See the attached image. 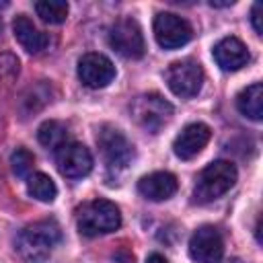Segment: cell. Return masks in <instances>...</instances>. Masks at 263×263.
<instances>
[{"label":"cell","instance_id":"cell-18","mask_svg":"<svg viewBox=\"0 0 263 263\" xmlns=\"http://www.w3.org/2000/svg\"><path fill=\"white\" fill-rule=\"evenodd\" d=\"M27 191L31 197H35L37 201H53L55 195H58V187L53 183V179L45 173H33L27 181Z\"/></svg>","mask_w":263,"mask_h":263},{"label":"cell","instance_id":"cell-4","mask_svg":"<svg viewBox=\"0 0 263 263\" xmlns=\"http://www.w3.org/2000/svg\"><path fill=\"white\" fill-rule=\"evenodd\" d=\"M173 113H175L173 105L164 97H160L158 92L140 95L132 103L134 119L138 121V125H142L150 134H158L173 119Z\"/></svg>","mask_w":263,"mask_h":263},{"label":"cell","instance_id":"cell-14","mask_svg":"<svg viewBox=\"0 0 263 263\" xmlns=\"http://www.w3.org/2000/svg\"><path fill=\"white\" fill-rule=\"evenodd\" d=\"M214 60L222 70L234 72L242 68L249 62V49L247 45L236 37H224L214 47Z\"/></svg>","mask_w":263,"mask_h":263},{"label":"cell","instance_id":"cell-24","mask_svg":"<svg viewBox=\"0 0 263 263\" xmlns=\"http://www.w3.org/2000/svg\"><path fill=\"white\" fill-rule=\"evenodd\" d=\"M113 259H117L119 263H134V253L127 251V249H121V251H117L113 255Z\"/></svg>","mask_w":263,"mask_h":263},{"label":"cell","instance_id":"cell-2","mask_svg":"<svg viewBox=\"0 0 263 263\" xmlns=\"http://www.w3.org/2000/svg\"><path fill=\"white\" fill-rule=\"evenodd\" d=\"M76 224L84 236L109 234L121 226V214L113 201L92 199L76 210Z\"/></svg>","mask_w":263,"mask_h":263},{"label":"cell","instance_id":"cell-7","mask_svg":"<svg viewBox=\"0 0 263 263\" xmlns=\"http://www.w3.org/2000/svg\"><path fill=\"white\" fill-rule=\"evenodd\" d=\"M109 43H111V47L119 55L129 58V60H138L146 51L142 29H140V25L134 18H121V21H117L109 29Z\"/></svg>","mask_w":263,"mask_h":263},{"label":"cell","instance_id":"cell-5","mask_svg":"<svg viewBox=\"0 0 263 263\" xmlns=\"http://www.w3.org/2000/svg\"><path fill=\"white\" fill-rule=\"evenodd\" d=\"M97 144H99V150H101L103 160L109 171H115V173L123 171V168H127V164L134 158L132 142L123 136V132H119L113 125H103L99 129Z\"/></svg>","mask_w":263,"mask_h":263},{"label":"cell","instance_id":"cell-6","mask_svg":"<svg viewBox=\"0 0 263 263\" xmlns=\"http://www.w3.org/2000/svg\"><path fill=\"white\" fill-rule=\"evenodd\" d=\"M166 84L181 99L195 97L203 84V70H201L199 62H195L191 58L173 62L166 70Z\"/></svg>","mask_w":263,"mask_h":263},{"label":"cell","instance_id":"cell-20","mask_svg":"<svg viewBox=\"0 0 263 263\" xmlns=\"http://www.w3.org/2000/svg\"><path fill=\"white\" fill-rule=\"evenodd\" d=\"M35 10L43 23L60 25L68 18V4L64 0H41L35 4Z\"/></svg>","mask_w":263,"mask_h":263},{"label":"cell","instance_id":"cell-11","mask_svg":"<svg viewBox=\"0 0 263 263\" xmlns=\"http://www.w3.org/2000/svg\"><path fill=\"white\" fill-rule=\"evenodd\" d=\"M78 78L88 88H103L115 78V66L103 53H84L78 60Z\"/></svg>","mask_w":263,"mask_h":263},{"label":"cell","instance_id":"cell-23","mask_svg":"<svg viewBox=\"0 0 263 263\" xmlns=\"http://www.w3.org/2000/svg\"><path fill=\"white\" fill-rule=\"evenodd\" d=\"M18 72V60L12 58L10 64H4V55H0V76H14Z\"/></svg>","mask_w":263,"mask_h":263},{"label":"cell","instance_id":"cell-25","mask_svg":"<svg viewBox=\"0 0 263 263\" xmlns=\"http://www.w3.org/2000/svg\"><path fill=\"white\" fill-rule=\"evenodd\" d=\"M146 263H168L160 253H152L148 259H146Z\"/></svg>","mask_w":263,"mask_h":263},{"label":"cell","instance_id":"cell-21","mask_svg":"<svg viewBox=\"0 0 263 263\" xmlns=\"http://www.w3.org/2000/svg\"><path fill=\"white\" fill-rule=\"evenodd\" d=\"M10 166H12V173L16 177H21V179L31 177L33 166H35V156L27 148H16L10 156Z\"/></svg>","mask_w":263,"mask_h":263},{"label":"cell","instance_id":"cell-10","mask_svg":"<svg viewBox=\"0 0 263 263\" xmlns=\"http://www.w3.org/2000/svg\"><path fill=\"white\" fill-rule=\"evenodd\" d=\"M58 168L68 179H82L92 168V154L84 144L68 142L55 154Z\"/></svg>","mask_w":263,"mask_h":263},{"label":"cell","instance_id":"cell-15","mask_svg":"<svg viewBox=\"0 0 263 263\" xmlns=\"http://www.w3.org/2000/svg\"><path fill=\"white\" fill-rule=\"evenodd\" d=\"M12 31H14L16 41H18V43L23 45V49H27L29 53H39V51H43V49L47 47V43H49L47 35H45L43 31H39V29L33 25V21H31L29 16H25V14H18V16L14 18Z\"/></svg>","mask_w":263,"mask_h":263},{"label":"cell","instance_id":"cell-9","mask_svg":"<svg viewBox=\"0 0 263 263\" xmlns=\"http://www.w3.org/2000/svg\"><path fill=\"white\" fill-rule=\"evenodd\" d=\"M189 255L195 263H220L224 255V238L216 226H199L189 240Z\"/></svg>","mask_w":263,"mask_h":263},{"label":"cell","instance_id":"cell-16","mask_svg":"<svg viewBox=\"0 0 263 263\" xmlns=\"http://www.w3.org/2000/svg\"><path fill=\"white\" fill-rule=\"evenodd\" d=\"M236 107L245 117L259 121L263 117V84L255 82V84L242 88L236 97Z\"/></svg>","mask_w":263,"mask_h":263},{"label":"cell","instance_id":"cell-17","mask_svg":"<svg viewBox=\"0 0 263 263\" xmlns=\"http://www.w3.org/2000/svg\"><path fill=\"white\" fill-rule=\"evenodd\" d=\"M37 140L45 146V148H51V150H60L64 144H68V129L62 121H55V119H49V121H43L37 129Z\"/></svg>","mask_w":263,"mask_h":263},{"label":"cell","instance_id":"cell-1","mask_svg":"<svg viewBox=\"0 0 263 263\" xmlns=\"http://www.w3.org/2000/svg\"><path fill=\"white\" fill-rule=\"evenodd\" d=\"M60 240H62L60 226L53 220H39L18 232L14 249L25 263H43L49 259L53 247Z\"/></svg>","mask_w":263,"mask_h":263},{"label":"cell","instance_id":"cell-13","mask_svg":"<svg viewBox=\"0 0 263 263\" xmlns=\"http://www.w3.org/2000/svg\"><path fill=\"white\" fill-rule=\"evenodd\" d=\"M177 189H179L177 177L173 173H166V171L150 173L138 181L140 195L150 199V201H164V199L173 197L177 193Z\"/></svg>","mask_w":263,"mask_h":263},{"label":"cell","instance_id":"cell-3","mask_svg":"<svg viewBox=\"0 0 263 263\" xmlns=\"http://www.w3.org/2000/svg\"><path fill=\"white\" fill-rule=\"evenodd\" d=\"M236 166L230 160H214L212 164H208L195 185V201L205 203V201H214L220 195H224L226 191L232 189V185L236 183Z\"/></svg>","mask_w":263,"mask_h":263},{"label":"cell","instance_id":"cell-8","mask_svg":"<svg viewBox=\"0 0 263 263\" xmlns=\"http://www.w3.org/2000/svg\"><path fill=\"white\" fill-rule=\"evenodd\" d=\"M154 37L160 47L177 49L191 41L193 29L183 16L175 12H158L154 18Z\"/></svg>","mask_w":263,"mask_h":263},{"label":"cell","instance_id":"cell-12","mask_svg":"<svg viewBox=\"0 0 263 263\" xmlns=\"http://www.w3.org/2000/svg\"><path fill=\"white\" fill-rule=\"evenodd\" d=\"M210 138H212V129L205 123L195 121L181 129V134L173 142V150L181 160H189L203 150V146L210 142Z\"/></svg>","mask_w":263,"mask_h":263},{"label":"cell","instance_id":"cell-19","mask_svg":"<svg viewBox=\"0 0 263 263\" xmlns=\"http://www.w3.org/2000/svg\"><path fill=\"white\" fill-rule=\"evenodd\" d=\"M49 97H51L49 86H47L45 82H37V84L29 86V88L23 92V97H21V107L25 109V113H35V111H39L41 107H45V105L49 103Z\"/></svg>","mask_w":263,"mask_h":263},{"label":"cell","instance_id":"cell-22","mask_svg":"<svg viewBox=\"0 0 263 263\" xmlns=\"http://www.w3.org/2000/svg\"><path fill=\"white\" fill-rule=\"evenodd\" d=\"M261 12H263V4H261V2L253 4V10H251V23H253V29H255V33H257V35H261V33H263Z\"/></svg>","mask_w":263,"mask_h":263},{"label":"cell","instance_id":"cell-26","mask_svg":"<svg viewBox=\"0 0 263 263\" xmlns=\"http://www.w3.org/2000/svg\"><path fill=\"white\" fill-rule=\"evenodd\" d=\"M232 4H234L232 0H230V2H214V0L210 2V6H214V8H220V6H232Z\"/></svg>","mask_w":263,"mask_h":263}]
</instances>
